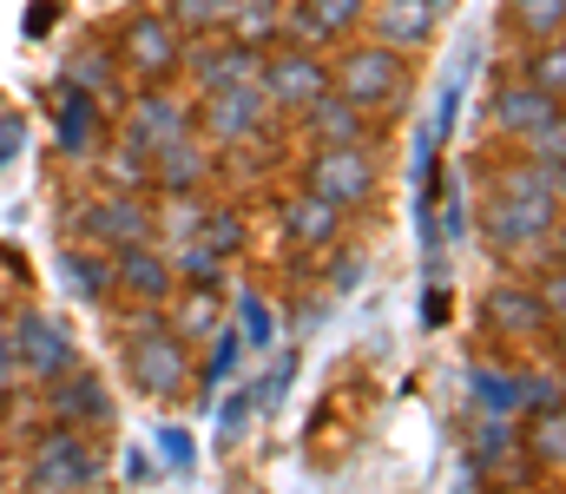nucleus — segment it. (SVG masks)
I'll use <instances>...</instances> for the list:
<instances>
[{"mask_svg":"<svg viewBox=\"0 0 566 494\" xmlns=\"http://www.w3.org/2000/svg\"><path fill=\"white\" fill-rule=\"evenodd\" d=\"M165 257H171V277H178L185 291H224V271H231V257H218L205 238L165 244Z\"/></svg>","mask_w":566,"mask_h":494,"instance_id":"cd10ccee","label":"nucleus"},{"mask_svg":"<svg viewBox=\"0 0 566 494\" xmlns=\"http://www.w3.org/2000/svg\"><path fill=\"white\" fill-rule=\"evenodd\" d=\"M53 146H60V159H73V165H86L106 146V106L86 86H73V80L53 86Z\"/></svg>","mask_w":566,"mask_h":494,"instance_id":"ddd939ff","label":"nucleus"},{"mask_svg":"<svg viewBox=\"0 0 566 494\" xmlns=\"http://www.w3.org/2000/svg\"><path fill=\"white\" fill-rule=\"evenodd\" d=\"M271 119H277V113L264 106V93H258V86H211V93H198V99H191V126H198V139H205L211 153L264 146Z\"/></svg>","mask_w":566,"mask_h":494,"instance_id":"7ed1b4c3","label":"nucleus"},{"mask_svg":"<svg viewBox=\"0 0 566 494\" xmlns=\"http://www.w3.org/2000/svg\"><path fill=\"white\" fill-rule=\"evenodd\" d=\"M0 422H7V402H0Z\"/></svg>","mask_w":566,"mask_h":494,"instance_id":"864d4df0","label":"nucleus"},{"mask_svg":"<svg viewBox=\"0 0 566 494\" xmlns=\"http://www.w3.org/2000/svg\"><path fill=\"white\" fill-rule=\"evenodd\" d=\"M303 191L329 198L343 218H349V211H369L376 191H382L376 146H310V159H303Z\"/></svg>","mask_w":566,"mask_h":494,"instance_id":"39448f33","label":"nucleus"},{"mask_svg":"<svg viewBox=\"0 0 566 494\" xmlns=\"http://www.w3.org/2000/svg\"><path fill=\"white\" fill-rule=\"evenodd\" d=\"M514 73L534 80L541 93L566 99V40H534V46H521V66H514Z\"/></svg>","mask_w":566,"mask_h":494,"instance_id":"f704fd0d","label":"nucleus"},{"mask_svg":"<svg viewBox=\"0 0 566 494\" xmlns=\"http://www.w3.org/2000/svg\"><path fill=\"white\" fill-rule=\"evenodd\" d=\"M560 113V99L554 93H541L534 80H521V73H507L501 86H494V99H488V126L501 133V139H527L541 119H554Z\"/></svg>","mask_w":566,"mask_h":494,"instance_id":"6ab92c4d","label":"nucleus"},{"mask_svg":"<svg viewBox=\"0 0 566 494\" xmlns=\"http://www.w3.org/2000/svg\"><path fill=\"white\" fill-rule=\"evenodd\" d=\"M481 329L501 343H560V324L547 317L534 277H501L494 291H481Z\"/></svg>","mask_w":566,"mask_h":494,"instance_id":"1a4fd4ad","label":"nucleus"},{"mask_svg":"<svg viewBox=\"0 0 566 494\" xmlns=\"http://www.w3.org/2000/svg\"><path fill=\"white\" fill-rule=\"evenodd\" d=\"M119 53H113V40H86V46H73L66 53V73L60 80H73V86H86L99 106H119L126 99V86H119Z\"/></svg>","mask_w":566,"mask_h":494,"instance_id":"4be33fe9","label":"nucleus"},{"mask_svg":"<svg viewBox=\"0 0 566 494\" xmlns=\"http://www.w3.org/2000/svg\"><path fill=\"white\" fill-rule=\"evenodd\" d=\"M283 238L296 251H336L343 244V211L316 191H290L283 198Z\"/></svg>","mask_w":566,"mask_h":494,"instance_id":"aec40b11","label":"nucleus"},{"mask_svg":"<svg viewBox=\"0 0 566 494\" xmlns=\"http://www.w3.org/2000/svg\"><path fill=\"white\" fill-rule=\"evenodd\" d=\"M238 369H244V336H238L231 317H224V324L205 336V362H191V389L211 396V389H218L224 376H238Z\"/></svg>","mask_w":566,"mask_h":494,"instance_id":"c85d7f7f","label":"nucleus"},{"mask_svg":"<svg viewBox=\"0 0 566 494\" xmlns=\"http://www.w3.org/2000/svg\"><path fill=\"white\" fill-rule=\"evenodd\" d=\"M356 277H363V257H343V264H336V277H329V297H336V291H349Z\"/></svg>","mask_w":566,"mask_h":494,"instance_id":"3c124183","label":"nucleus"},{"mask_svg":"<svg viewBox=\"0 0 566 494\" xmlns=\"http://www.w3.org/2000/svg\"><path fill=\"white\" fill-rule=\"evenodd\" d=\"M191 238H205L218 257H244V244H251V218H244L238 204H205V218H198Z\"/></svg>","mask_w":566,"mask_h":494,"instance_id":"473e14b6","label":"nucleus"},{"mask_svg":"<svg viewBox=\"0 0 566 494\" xmlns=\"http://www.w3.org/2000/svg\"><path fill=\"white\" fill-rule=\"evenodd\" d=\"M185 133H198L191 126V99L185 93H171V86H139V93H126L119 99V139L126 146H139L145 159L151 153H165L171 139H185Z\"/></svg>","mask_w":566,"mask_h":494,"instance_id":"0eeeda50","label":"nucleus"},{"mask_svg":"<svg viewBox=\"0 0 566 494\" xmlns=\"http://www.w3.org/2000/svg\"><path fill=\"white\" fill-rule=\"evenodd\" d=\"M224 324V291H171V304H165V329L178 336V343H205L211 329Z\"/></svg>","mask_w":566,"mask_h":494,"instance_id":"393cba45","label":"nucleus"},{"mask_svg":"<svg viewBox=\"0 0 566 494\" xmlns=\"http://www.w3.org/2000/svg\"><path fill=\"white\" fill-rule=\"evenodd\" d=\"M86 165L99 171V191H151V159L126 139H106Z\"/></svg>","mask_w":566,"mask_h":494,"instance_id":"bb28decb","label":"nucleus"},{"mask_svg":"<svg viewBox=\"0 0 566 494\" xmlns=\"http://www.w3.org/2000/svg\"><path fill=\"white\" fill-rule=\"evenodd\" d=\"M507 33H521V46L534 40H560L566 33V0H507Z\"/></svg>","mask_w":566,"mask_h":494,"instance_id":"2f4dec72","label":"nucleus"},{"mask_svg":"<svg viewBox=\"0 0 566 494\" xmlns=\"http://www.w3.org/2000/svg\"><path fill=\"white\" fill-rule=\"evenodd\" d=\"M113 53H119V66L145 80V86H165V80H178V53H185V33L165 20V13H126V27H119V40H113Z\"/></svg>","mask_w":566,"mask_h":494,"instance_id":"6e6552de","label":"nucleus"},{"mask_svg":"<svg viewBox=\"0 0 566 494\" xmlns=\"http://www.w3.org/2000/svg\"><path fill=\"white\" fill-rule=\"evenodd\" d=\"M434 224H441V244H468L474 238V198H468V171H441V191H434Z\"/></svg>","mask_w":566,"mask_h":494,"instance_id":"7c9ffc66","label":"nucleus"},{"mask_svg":"<svg viewBox=\"0 0 566 494\" xmlns=\"http://www.w3.org/2000/svg\"><path fill=\"white\" fill-rule=\"evenodd\" d=\"M151 475H158V462L145 449H126V482H151Z\"/></svg>","mask_w":566,"mask_h":494,"instance_id":"8fccbe9b","label":"nucleus"},{"mask_svg":"<svg viewBox=\"0 0 566 494\" xmlns=\"http://www.w3.org/2000/svg\"><path fill=\"white\" fill-rule=\"evenodd\" d=\"M224 7H231V0H165L158 13L191 40V33H218V27H224Z\"/></svg>","mask_w":566,"mask_h":494,"instance_id":"ea45409f","label":"nucleus"},{"mask_svg":"<svg viewBox=\"0 0 566 494\" xmlns=\"http://www.w3.org/2000/svg\"><path fill=\"white\" fill-rule=\"evenodd\" d=\"M20 139H27V126H20V113H13V119H0V165H7L13 153H20Z\"/></svg>","mask_w":566,"mask_h":494,"instance_id":"09e8293b","label":"nucleus"},{"mask_svg":"<svg viewBox=\"0 0 566 494\" xmlns=\"http://www.w3.org/2000/svg\"><path fill=\"white\" fill-rule=\"evenodd\" d=\"M218 33H224V40H238V46L271 53V46H283V0H231Z\"/></svg>","mask_w":566,"mask_h":494,"instance_id":"b1692460","label":"nucleus"},{"mask_svg":"<svg viewBox=\"0 0 566 494\" xmlns=\"http://www.w3.org/2000/svg\"><path fill=\"white\" fill-rule=\"evenodd\" d=\"M106 257H113V291H119V304H151V311L171 304L178 277H171L165 244H119V251H106Z\"/></svg>","mask_w":566,"mask_h":494,"instance_id":"4468645a","label":"nucleus"},{"mask_svg":"<svg viewBox=\"0 0 566 494\" xmlns=\"http://www.w3.org/2000/svg\"><path fill=\"white\" fill-rule=\"evenodd\" d=\"M514 153H521V159H541V165H566V119L560 113L541 119L527 139H514Z\"/></svg>","mask_w":566,"mask_h":494,"instance_id":"79ce46f5","label":"nucleus"},{"mask_svg":"<svg viewBox=\"0 0 566 494\" xmlns=\"http://www.w3.org/2000/svg\"><path fill=\"white\" fill-rule=\"evenodd\" d=\"M46 416L60 429H106L119 409H113V389H106L99 369H66V376L46 382Z\"/></svg>","mask_w":566,"mask_h":494,"instance_id":"2eb2a0df","label":"nucleus"},{"mask_svg":"<svg viewBox=\"0 0 566 494\" xmlns=\"http://www.w3.org/2000/svg\"><path fill=\"white\" fill-rule=\"evenodd\" d=\"M13 376H20V356H13V336H7V324H0V396L13 389Z\"/></svg>","mask_w":566,"mask_h":494,"instance_id":"de8ad7c7","label":"nucleus"},{"mask_svg":"<svg viewBox=\"0 0 566 494\" xmlns=\"http://www.w3.org/2000/svg\"><path fill=\"white\" fill-rule=\"evenodd\" d=\"M507 449H521V422H514V416H474V429H468V469L481 475V469L501 462Z\"/></svg>","mask_w":566,"mask_h":494,"instance_id":"72a5a7b5","label":"nucleus"},{"mask_svg":"<svg viewBox=\"0 0 566 494\" xmlns=\"http://www.w3.org/2000/svg\"><path fill=\"white\" fill-rule=\"evenodd\" d=\"M296 369H303V349H296V343H277V362L251 382V409H258V416H277L283 396H290V382H296Z\"/></svg>","mask_w":566,"mask_h":494,"instance_id":"c9c22d12","label":"nucleus"},{"mask_svg":"<svg viewBox=\"0 0 566 494\" xmlns=\"http://www.w3.org/2000/svg\"><path fill=\"white\" fill-rule=\"evenodd\" d=\"M151 329H165V311H151V304H126V311L113 317V336H119V343H139Z\"/></svg>","mask_w":566,"mask_h":494,"instance_id":"c03bdc74","label":"nucleus"},{"mask_svg":"<svg viewBox=\"0 0 566 494\" xmlns=\"http://www.w3.org/2000/svg\"><path fill=\"white\" fill-rule=\"evenodd\" d=\"M73 238L93 251L119 244H151V191H99L73 211Z\"/></svg>","mask_w":566,"mask_h":494,"instance_id":"423d86ee","label":"nucleus"},{"mask_svg":"<svg viewBox=\"0 0 566 494\" xmlns=\"http://www.w3.org/2000/svg\"><path fill=\"white\" fill-rule=\"evenodd\" d=\"M560 204H566V165L541 159H488V198H481V251L501 271H547L560 264L566 231H560Z\"/></svg>","mask_w":566,"mask_h":494,"instance_id":"f257e3e1","label":"nucleus"},{"mask_svg":"<svg viewBox=\"0 0 566 494\" xmlns=\"http://www.w3.org/2000/svg\"><path fill=\"white\" fill-rule=\"evenodd\" d=\"M468 409H474V416H521V369H507V362H474V369H468Z\"/></svg>","mask_w":566,"mask_h":494,"instance_id":"a878e982","label":"nucleus"},{"mask_svg":"<svg viewBox=\"0 0 566 494\" xmlns=\"http://www.w3.org/2000/svg\"><path fill=\"white\" fill-rule=\"evenodd\" d=\"M448 311H454V304H448V284H428V291H422V324L441 329V324H448Z\"/></svg>","mask_w":566,"mask_h":494,"instance_id":"a18cd8bd","label":"nucleus"},{"mask_svg":"<svg viewBox=\"0 0 566 494\" xmlns=\"http://www.w3.org/2000/svg\"><path fill=\"white\" fill-rule=\"evenodd\" d=\"M258 73H264V53H258V46H238V40H224V33H218L211 86H258ZM211 86H205V93H211Z\"/></svg>","mask_w":566,"mask_h":494,"instance_id":"4c0bfd02","label":"nucleus"},{"mask_svg":"<svg viewBox=\"0 0 566 494\" xmlns=\"http://www.w3.org/2000/svg\"><path fill=\"white\" fill-rule=\"evenodd\" d=\"M527 494H534V488H527Z\"/></svg>","mask_w":566,"mask_h":494,"instance_id":"5fc2aeb1","label":"nucleus"},{"mask_svg":"<svg viewBox=\"0 0 566 494\" xmlns=\"http://www.w3.org/2000/svg\"><path fill=\"white\" fill-rule=\"evenodd\" d=\"M251 389H231L224 402H218V449H238L244 442V429H251Z\"/></svg>","mask_w":566,"mask_h":494,"instance_id":"37998d69","label":"nucleus"},{"mask_svg":"<svg viewBox=\"0 0 566 494\" xmlns=\"http://www.w3.org/2000/svg\"><path fill=\"white\" fill-rule=\"evenodd\" d=\"M7 336H13L20 376H33V382H53V376L80 369V343H73V329L60 324V317H46V311H13Z\"/></svg>","mask_w":566,"mask_h":494,"instance_id":"9b49d317","label":"nucleus"},{"mask_svg":"<svg viewBox=\"0 0 566 494\" xmlns=\"http://www.w3.org/2000/svg\"><path fill=\"white\" fill-rule=\"evenodd\" d=\"M53 20H60V0H33V7H27V40H46Z\"/></svg>","mask_w":566,"mask_h":494,"instance_id":"49530a36","label":"nucleus"},{"mask_svg":"<svg viewBox=\"0 0 566 494\" xmlns=\"http://www.w3.org/2000/svg\"><path fill=\"white\" fill-rule=\"evenodd\" d=\"M323 86H329V60H323V53H310V46H271V53H264L258 93H264L271 113H290V119H296Z\"/></svg>","mask_w":566,"mask_h":494,"instance_id":"f8f14e48","label":"nucleus"},{"mask_svg":"<svg viewBox=\"0 0 566 494\" xmlns=\"http://www.w3.org/2000/svg\"><path fill=\"white\" fill-rule=\"evenodd\" d=\"M434 7L422 0H369V13H363V27H369V40H382L389 53H402V60H416L422 46H434Z\"/></svg>","mask_w":566,"mask_h":494,"instance_id":"f3484780","label":"nucleus"},{"mask_svg":"<svg viewBox=\"0 0 566 494\" xmlns=\"http://www.w3.org/2000/svg\"><path fill=\"white\" fill-rule=\"evenodd\" d=\"M296 133L310 146H376V119L363 106H349L343 93H329V86L296 113Z\"/></svg>","mask_w":566,"mask_h":494,"instance_id":"dca6fc26","label":"nucleus"},{"mask_svg":"<svg viewBox=\"0 0 566 494\" xmlns=\"http://www.w3.org/2000/svg\"><path fill=\"white\" fill-rule=\"evenodd\" d=\"M534 409H560V356H547V369H521V416Z\"/></svg>","mask_w":566,"mask_h":494,"instance_id":"a19ab883","label":"nucleus"},{"mask_svg":"<svg viewBox=\"0 0 566 494\" xmlns=\"http://www.w3.org/2000/svg\"><path fill=\"white\" fill-rule=\"evenodd\" d=\"M151 449H158V469H165L171 482H185V475L198 469V442H191V429H178V422H165V429L151 435Z\"/></svg>","mask_w":566,"mask_h":494,"instance_id":"58836bf2","label":"nucleus"},{"mask_svg":"<svg viewBox=\"0 0 566 494\" xmlns=\"http://www.w3.org/2000/svg\"><path fill=\"white\" fill-rule=\"evenodd\" d=\"M211 171H218V153H211L198 133H185V139H171L165 153H151V198L205 191V185H211Z\"/></svg>","mask_w":566,"mask_h":494,"instance_id":"a211bd4d","label":"nucleus"},{"mask_svg":"<svg viewBox=\"0 0 566 494\" xmlns=\"http://www.w3.org/2000/svg\"><path fill=\"white\" fill-rule=\"evenodd\" d=\"M474 60H481V46L461 40V46L448 53V66H441V93H434V119H428V139H434V146L454 139V119H461V99H468V73H474Z\"/></svg>","mask_w":566,"mask_h":494,"instance_id":"5701e85b","label":"nucleus"},{"mask_svg":"<svg viewBox=\"0 0 566 494\" xmlns=\"http://www.w3.org/2000/svg\"><path fill=\"white\" fill-rule=\"evenodd\" d=\"M126 349V376L133 389L151 396V402H178L191 389V343H178L171 329H151L139 343H119Z\"/></svg>","mask_w":566,"mask_h":494,"instance_id":"9d476101","label":"nucleus"},{"mask_svg":"<svg viewBox=\"0 0 566 494\" xmlns=\"http://www.w3.org/2000/svg\"><path fill=\"white\" fill-rule=\"evenodd\" d=\"M60 284H66V297H73V304L106 311V304H113V257L73 238V244H60Z\"/></svg>","mask_w":566,"mask_h":494,"instance_id":"412c9836","label":"nucleus"},{"mask_svg":"<svg viewBox=\"0 0 566 494\" xmlns=\"http://www.w3.org/2000/svg\"><path fill=\"white\" fill-rule=\"evenodd\" d=\"M409 86H416L409 60L389 53L382 40H343L336 60H329V93H343V99L363 106L369 119L402 113V106H409Z\"/></svg>","mask_w":566,"mask_h":494,"instance_id":"f03ea898","label":"nucleus"},{"mask_svg":"<svg viewBox=\"0 0 566 494\" xmlns=\"http://www.w3.org/2000/svg\"><path fill=\"white\" fill-rule=\"evenodd\" d=\"M231 329L244 336V349H271V343H277V311H271V297H264V291H238Z\"/></svg>","mask_w":566,"mask_h":494,"instance_id":"e433bc0d","label":"nucleus"},{"mask_svg":"<svg viewBox=\"0 0 566 494\" xmlns=\"http://www.w3.org/2000/svg\"><path fill=\"white\" fill-rule=\"evenodd\" d=\"M106 475V455L86 442V429H46L27 455V494H93Z\"/></svg>","mask_w":566,"mask_h":494,"instance_id":"20e7f679","label":"nucleus"},{"mask_svg":"<svg viewBox=\"0 0 566 494\" xmlns=\"http://www.w3.org/2000/svg\"><path fill=\"white\" fill-rule=\"evenodd\" d=\"M521 455L534 462V469H566V409H534L527 416V429H521Z\"/></svg>","mask_w":566,"mask_h":494,"instance_id":"c756f323","label":"nucleus"},{"mask_svg":"<svg viewBox=\"0 0 566 494\" xmlns=\"http://www.w3.org/2000/svg\"><path fill=\"white\" fill-rule=\"evenodd\" d=\"M422 7H434V13H448V7H454V0H422Z\"/></svg>","mask_w":566,"mask_h":494,"instance_id":"603ef678","label":"nucleus"}]
</instances>
